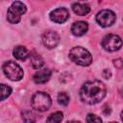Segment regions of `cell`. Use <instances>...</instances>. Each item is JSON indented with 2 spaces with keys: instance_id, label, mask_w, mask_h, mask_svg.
Wrapping results in <instances>:
<instances>
[{
  "instance_id": "6da1fadb",
  "label": "cell",
  "mask_w": 123,
  "mask_h": 123,
  "mask_svg": "<svg viewBox=\"0 0 123 123\" xmlns=\"http://www.w3.org/2000/svg\"><path fill=\"white\" fill-rule=\"evenodd\" d=\"M106 96V86L100 81H89L84 84L80 90V97L83 102L94 105L99 103Z\"/></svg>"
},
{
  "instance_id": "7a4b0ae2",
  "label": "cell",
  "mask_w": 123,
  "mask_h": 123,
  "mask_svg": "<svg viewBox=\"0 0 123 123\" xmlns=\"http://www.w3.org/2000/svg\"><path fill=\"white\" fill-rule=\"evenodd\" d=\"M69 59L76 64L82 66H87L92 62V57L90 53L80 46L73 47L69 51Z\"/></svg>"
},
{
  "instance_id": "3957f363",
  "label": "cell",
  "mask_w": 123,
  "mask_h": 123,
  "mask_svg": "<svg viewBox=\"0 0 123 123\" xmlns=\"http://www.w3.org/2000/svg\"><path fill=\"white\" fill-rule=\"evenodd\" d=\"M52 104L50 96L46 92L38 91L36 92L32 99H31V105L32 108L37 111H46L50 109Z\"/></svg>"
},
{
  "instance_id": "277c9868",
  "label": "cell",
  "mask_w": 123,
  "mask_h": 123,
  "mask_svg": "<svg viewBox=\"0 0 123 123\" xmlns=\"http://www.w3.org/2000/svg\"><path fill=\"white\" fill-rule=\"evenodd\" d=\"M26 12V6L20 1L13 2L8 10L7 19L12 24H16L20 21L21 15Z\"/></svg>"
},
{
  "instance_id": "5b68a950",
  "label": "cell",
  "mask_w": 123,
  "mask_h": 123,
  "mask_svg": "<svg viewBox=\"0 0 123 123\" xmlns=\"http://www.w3.org/2000/svg\"><path fill=\"white\" fill-rule=\"evenodd\" d=\"M4 74L12 81H19L23 78L22 68L14 62L8 61L3 64Z\"/></svg>"
},
{
  "instance_id": "8992f818",
  "label": "cell",
  "mask_w": 123,
  "mask_h": 123,
  "mask_svg": "<svg viewBox=\"0 0 123 123\" xmlns=\"http://www.w3.org/2000/svg\"><path fill=\"white\" fill-rule=\"evenodd\" d=\"M121 45H122V39L116 35L110 34V35L106 36L102 40L103 48L110 52L116 51V50L120 49Z\"/></svg>"
},
{
  "instance_id": "52a82bcc",
  "label": "cell",
  "mask_w": 123,
  "mask_h": 123,
  "mask_svg": "<svg viewBox=\"0 0 123 123\" xmlns=\"http://www.w3.org/2000/svg\"><path fill=\"white\" fill-rule=\"evenodd\" d=\"M115 13L111 10H102L96 15V21L102 27L111 26L115 22Z\"/></svg>"
},
{
  "instance_id": "ba28073f",
  "label": "cell",
  "mask_w": 123,
  "mask_h": 123,
  "mask_svg": "<svg viewBox=\"0 0 123 123\" xmlns=\"http://www.w3.org/2000/svg\"><path fill=\"white\" fill-rule=\"evenodd\" d=\"M42 41L47 48H55L60 42V36L54 31H46L42 36Z\"/></svg>"
},
{
  "instance_id": "9c48e42d",
  "label": "cell",
  "mask_w": 123,
  "mask_h": 123,
  "mask_svg": "<svg viewBox=\"0 0 123 123\" xmlns=\"http://www.w3.org/2000/svg\"><path fill=\"white\" fill-rule=\"evenodd\" d=\"M69 17V12L65 8H58L51 12L50 19L56 23H63Z\"/></svg>"
},
{
  "instance_id": "30bf717a",
  "label": "cell",
  "mask_w": 123,
  "mask_h": 123,
  "mask_svg": "<svg viewBox=\"0 0 123 123\" xmlns=\"http://www.w3.org/2000/svg\"><path fill=\"white\" fill-rule=\"evenodd\" d=\"M51 77V70L48 68H43L35 73L33 79L36 84H44Z\"/></svg>"
},
{
  "instance_id": "8fae6325",
  "label": "cell",
  "mask_w": 123,
  "mask_h": 123,
  "mask_svg": "<svg viewBox=\"0 0 123 123\" xmlns=\"http://www.w3.org/2000/svg\"><path fill=\"white\" fill-rule=\"evenodd\" d=\"M88 29V25L85 21H78L75 22L71 27V32L76 37H81L86 33Z\"/></svg>"
},
{
  "instance_id": "7c38bea8",
  "label": "cell",
  "mask_w": 123,
  "mask_h": 123,
  "mask_svg": "<svg viewBox=\"0 0 123 123\" xmlns=\"http://www.w3.org/2000/svg\"><path fill=\"white\" fill-rule=\"evenodd\" d=\"M72 10L77 15H86L90 12V7L84 3H74L72 5Z\"/></svg>"
},
{
  "instance_id": "4fadbf2b",
  "label": "cell",
  "mask_w": 123,
  "mask_h": 123,
  "mask_svg": "<svg viewBox=\"0 0 123 123\" xmlns=\"http://www.w3.org/2000/svg\"><path fill=\"white\" fill-rule=\"evenodd\" d=\"M12 54H13V57L17 60H20V61H25L28 57H29V52L28 50L24 47V46H15L13 51H12Z\"/></svg>"
},
{
  "instance_id": "5bb4252c",
  "label": "cell",
  "mask_w": 123,
  "mask_h": 123,
  "mask_svg": "<svg viewBox=\"0 0 123 123\" xmlns=\"http://www.w3.org/2000/svg\"><path fill=\"white\" fill-rule=\"evenodd\" d=\"M30 59H31L32 66L35 69H39L44 64V62H43V59L41 58V56L38 55L37 53H36L35 51L32 52V54L30 55Z\"/></svg>"
},
{
  "instance_id": "9a60e30c",
  "label": "cell",
  "mask_w": 123,
  "mask_h": 123,
  "mask_svg": "<svg viewBox=\"0 0 123 123\" xmlns=\"http://www.w3.org/2000/svg\"><path fill=\"white\" fill-rule=\"evenodd\" d=\"M63 118V114L62 111H56L50 114L46 120L47 123H61Z\"/></svg>"
},
{
  "instance_id": "2e32d148",
  "label": "cell",
  "mask_w": 123,
  "mask_h": 123,
  "mask_svg": "<svg viewBox=\"0 0 123 123\" xmlns=\"http://www.w3.org/2000/svg\"><path fill=\"white\" fill-rule=\"evenodd\" d=\"M22 119L25 123H36L37 116L31 111H25L22 112Z\"/></svg>"
},
{
  "instance_id": "e0dca14e",
  "label": "cell",
  "mask_w": 123,
  "mask_h": 123,
  "mask_svg": "<svg viewBox=\"0 0 123 123\" xmlns=\"http://www.w3.org/2000/svg\"><path fill=\"white\" fill-rule=\"evenodd\" d=\"M12 93V88L9 86H6L5 84L1 85V100H5L8 98Z\"/></svg>"
},
{
  "instance_id": "ac0fdd59",
  "label": "cell",
  "mask_w": 123,
  "mask_h": 123,
  "mask_svg": "<svg viewBox=\"0 0 123 123\" xmlns=\"http://www.w3.org/2000/svg\"><path fill=\"white\" fill-rule=\"evenodd\" d=\"M58 102L62 106H67L69 103V96L65 92H60L58 94Z\"/></svg>"
},
{
  "instance_id": "d6986e66",
  "label": "cell",
  "mask_w": 123,
  "mask_h": 123,
  "mask_svg": "<svg viewBox=\"0 0 123 123\" xmlns=\"http://www.w3.org/2000/svg\"><path fill=\"white\" fill-rule=\"evenodd\" d=\"M86 123H102V119L93 113H88L86 115Z\"/></svg>"
},
{
  "instance_id": "ffe728a7",
  "label": "cell",
  "mask_w": 123,
  "mask_h": 123,
  "mask_svg": "<svg viewBox=\"0 0 123 123\" xmlns=\"http://www.w3.org/2000/svg\"><path fill=\"white\" fill-rule=\"evenodd\" d=\"M113 65L116 68H118V69L122 68L123 67V60L122 59H116V60H114L113 61Z\"/></svg>"
},
{
  "instance_id": "44dd1931",
  "label": "cell",
  "mask_w": 123,
  "mask_h": 123,
  "mask_svg": "<svg viewBox=\"0 0 123 123\" xmlns=\"http://www.w3.org/2000/svg\"><path fill=\"white\" fill-rule=\"evenodd\" d=\"M102 75H103V77H104L105 79H110L111 76V72L110 69H104Z\"/></svg>"
},
{
  "instance_id": "7402d4cb",
  "label": "cell",
  "mask_w": 123,
  "mask_h": 123,
  "mask_svg": "<svg viewBox=\"0 0 123 123\" xmlns=\"http://www.w3.org/2000/svg\"><path fill=\"white\" fill-rule=\"evenodd\" d=\"M66 123H80L79 121H76V120H70V121H67Z\"/></svg>"
},
{
  "instance_id": "603a6c76",
  "label": "cell",
  "mask_w": 123,
  "mask_h": 123,
  "mask_svg": "<svg viewBox=\"0 0 123 123\" xmlns=\"http://www.w3.org/2000/svg\"><path fill=\"white\" fill-rule=\"evenodd\" d=\"M121 119H122V121H123V111H121Z\"/></svg>"
},
{
  "instance_id": "cb8c5ba5",
  "label": "cell",
  "mask_w": 123,
  "mask_h": 123,
  "mask_svg": "<svg viewBox=\"0 0 123 123\" xmlns=\"http://www.w3.org/2000/svg\"><path fill=\"white\" fill-rule=\"evenodd\" d=\"M110 123H117V122H114V121H112V122H110Z\"/></svg>"
}]
</instances>
